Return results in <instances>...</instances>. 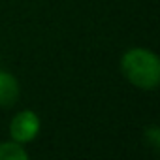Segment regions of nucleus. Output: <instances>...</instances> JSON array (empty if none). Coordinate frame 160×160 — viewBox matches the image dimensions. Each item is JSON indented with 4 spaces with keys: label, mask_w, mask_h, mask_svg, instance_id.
Here are the masks:
<instances>
[{
    "label": "nucleus",
    "mask_w": 160,
    "mask_h": 160,
    "mask_svg": "<svg viewBox=\"0 0 160 160\" xmlns=\"http://www.w3.org/2000/svg\"><path fill=\"white\" fill-rule=\"evenodd\" d=\"M121 72L141 91H154L160 83V60L154 51L145 47L128 49L121 58Z\"/></svg>",
    "instance_id": "obj_1"
},
{
    "label": "nucleus",
    "mask_w": 160,
    "mask_h": 160,
    "mask_svg": "<svg viewBox=\"0 0 160 160\" xmlns=\"http://www.w3.org/2000/svg\"><path fill=\"white\" fill-rule=\"evenodd\" d=\"M38 132H40V117L32 109L19 111L10 122V136L13 141L21 145L32 141L38 136Z\"/></svg>",
    "instance_id": "obj_2"
},
{
    "label": "nucleus",
    "mask_w": 160,
    "mask_h": 160,
    "mask_svg": "<svg viewBox=\"0 0 160 160\" xmlns=\"http://www.w3.org/2000/svg\"><path fill=\"white\" fill-rule=\"evenodd\" d=\"M19 81L10 72L0 70V108H10L19 100Z\"/></svg>",
    "instance_id": "obj_3"
},
{
    "label": "nucleus",
    "mask_w": 160,
    "mask_h": 160,
    "mask_svg": "<svg viewBox=\"0 0 160 160\" xmlns=\"http://www.w3.org/2000/svg\"><path fill=\"white\" fill-rule=\"evenodd\" d=\"M28 152L25 147L17 141H6L0 143V160H27Z\"/></svg>",
    "instance_id": "obj_4"
},
{
    "label": "nucleus",
    "mask_w": 160,
    "mask_h": 160,
    "mask_svg": "<svg viewBox=\"0 0 160 160\" xmlns=\"http://www.w3.org/2000/svg\"><path fill=\"white\" fill-rule=\"evenodd\" d=\"M145 138L151 141L152 147H158V145H160V132H158V126L152 124L151 128H147V130H145Z\"/></svg>",
    "instance_id": "obj_5"
}]
</instances>
